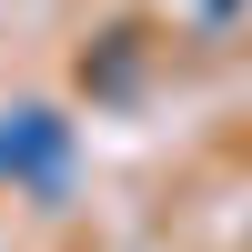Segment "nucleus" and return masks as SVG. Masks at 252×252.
Segmentation results:
<instances>
[{"label": "nucleus", "mask_w": 252, "mask_h": 252, "mask_svg": "<svg viewBox=\"0 0 252 252\" xmlns=\"http://www.w3.org/2000/svg\"><path fill=\"white\" fill-rule=\"evenodd\" d=\"M61 161H71V131H61L51 111H0V172L61 192Z\"/></svg>", "instance_id": "nucleus-1"}]
</instances>
